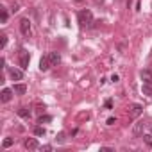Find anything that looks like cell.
Masks as SVG:
<instances>
[{"label":"cell","instance_id":"cell-1","mask_svg":"<svg viewBox=\"0 0 152 152\" xmlns=\"http://www.w3.org/2000/svg\"><path fill=\"white\" fill-rule=\"evenodd\" d=\"M77 18H79L81 27H90V25L93 23V15H91L90 9H83V11H79Z\"/></svg>","mask_w":152,"mask_h":152},{"label":"cell","instance_id":"cell-2","mask_svg":"<svg viewBox=\"0 0 152 152\" xmlns=\"http://www.w3.org/2000/svg\"><path fill=\"white\" fill-rule=\"evenodd\" d=\"M18 63H20L22 70L29 68V63H31V56H29V52H27V50H20V56H18Z\"/></svg>","mask_w":152,"mask_h":152},{"label":"cell","instance_id":"cell-3","mask_svg":"<svg viewBox=\"0 0 152 152\" xmlns=\"http://www.w3.org/2000/svg\"><path fill=\"white\" fill-rule=\"evenodd\" d=\"M141 113H143V107H141L140 104H132V106L129 107V116H131V118H138Z\"/></svg>","mask_w":152,"mask_h":152},{"label":"cell","instance_id":"cell-4","mask_svg":"<svg viewBox=\"0 0 152 152\" xmlns=\"http://www.w3.org/2000/svg\"><path fill=\"white\" fill-rule=\"evenodd\" d=\"M9 75L13 81H22L23 79V70H18V68H9Z\"/></svg>","mask_w":152,"mask_h":152},{"label":"cell","instance_id":"cell-5","mask_svg":"<svg viewBox=\"0 0 152 152\" xmlns=\"http://www.w3.org/2000/svg\"><path fill=\"white\" fill-rule=\"evenodd\" d=\"M20 31H22L23 36H29V34H31V22H29L27 18H23V20L20 22Z\"/></svg>","mask_w":152,"mask_h":152},{"label":"cell","instance_id":"cell-6","mask_svg":"<svg viewBox=\"0 0 152 152\" xmlns=\"http://www.w3.org/2000/svg\"><path fill=\"white\" fill-rule=\"evenodd\" d=\"M50 66H52V63H50V57H48V54H47V56H43L41 61H39V70H41V72H47V70H50Z\"/></svg>","mask_w":152,"mask_h":152},{"label":"cell","instance_id":"cell-7","mask_svg":"<svg viewBox=\"0 0 152 152\" xmlns=\"http://www.w3.org/2000/svg\"><path fill=\"white\" fill-rule=\"evenodd\" d=\"M23 145H25V148H29V150H36V148H39V143H38L36 138H27V140L23 141Z\"/></svg>","mask_w":152,"mask_h":152},{"label":"cell","instance_id":"cell-8","mask_svg":"<svg viewBox=\"0 0 152 152\" xmlns=\"http://www.w3.org/2000/svg\"><path fill=\"white\" fill-rule=\"evenodd\" d=\"M140 77L145 84H152V70H141Z\"/></svg>","mask_w":152,"mask_h":152},{"label":"cell","instance_id":"cell-9","mask_svg":"<svg viewBox=\"0 0 152 152\" xmlns=\"http://www.w3.org/2000/svg\"><path fill=\"white\" fill-rule=\"evenodd\" d=\"M13 90H9V88H4L2 90V93H0V100H2V102H9L11 99H13Z\"/></svg>","mask_w":152,"mask_h":152},{"label":"cell","instance_id":"cell-10","mask_svg":"<svg viewBox=\"0 0 152 152\" xmlns=\"http://www.w3.org/2000/svg\"><path fill=\"white\" fill-rule=\"evenodd\" d=\"M145 125H147L145 122H138V124L134 125V129H132V134H134V136H141V134H143Z\"/></svg>","mask_w":152,"mask_h":152},{"label":"cell","instance_id":"cell-11","mask_svg":"<svg viewBox=\"0 0 152 152\" xmlns=\"http://www.w3.org/2000/svg\"><path fill=\"white\" fill-rule=\"evenodd\" d=\"M13 91H15L16 95H25V91H27V86H25V84H15Z\"/></svg>","mask_w":152,"mask_h":152},{"label":"cell","instance_id":"cell-12","mask_svg":"<svg viewBox=\"0 0 152 152\" xmlns=\"http://www.w3.org/2000/svg\"><path fill=\"white\" fill-rule=\"evenodd\" d=\"M48 57H50V63H52V66H56V64L61 61V57H59V54H57V52H50V54H48Z\"/></svg>","mask_w":152,"mask_h":152},{"label":"cell","instance_id":"cell-13","mask_svg":"<svg viewBox=\"0 0 152 152\" xmlns=\"http://www.w3.org/2000/svg\"><path fill=\"white\" fill-rule=\"evenodd\" d=\"M18 115H20L22 118H31V111H29L27 107H20V109H18Z\"/></svg>","mask_w":152,"mask_h":152},{"label":"cell","instance_id":"cell-14","mask_svg":"<svg viewBox=\"0 0 152 152\" xmlns=\"http://www.w3.org/2000/svg\"><path fill=\"white\" fill-rule=\"evenodd\" d=\"M0 22H2V23L7 22V11H6V7H0Z\"/></svg>","mask_w":152,"mask_h":152},{"label":"cell","instance_id":"cell-15","mask_svg":"<svg viewBox=\"0 0 152 152\" xmlns=\"http://www.w3.org/2000/svg\"><path fill=\"white\" fill-rule=\"evenodd\" d=\"M143 93L145 95H152V84H145L143 83Z\"/></svg>","mask_w":152,"mask_h":152},{"label":"cell","instance_id":"cell-16","mask_svg":"<svg viewBox=\"0 0 152 152\" xmlns=\"http://www.w3.org/2000/svg\"><path fill=\"white\" fill-rule=\"evenodd\" d=\"M56 140H57V143H64V141H66V134H64V132H59Z\"/></svg>","mask_w":152,"mask_h":152},{"label":"cell","instance_id":"cell-17","mask_svg":"<svg viewBox=\"0 0 152 152\" xmlns=\"http://www.w3.org/2000/svg\"><path fill=\"white\" fill-rule=\"evenodd\" d=\"M143 141H145L148 147H152V134H145V136H143Z\"/></svg>","mask_w":152,"mask_h":152},{"label":"cell","instance_id":"cell-18","mask_svg":"<svg viewBox=\"0 0 152 152\" xmlns=\"http://www.w3.org/2000/svg\"><path fill=\"white\" fill-rule=\"evenodd\" d=\"M6 45H7V36H6V34H2V36H0V47L4 48Z\"/></svg>","mask_w":152,"mask_h":152},{"label":"cell","instance_id":"cell-19","mask_svg":"<svg viewBox=\"0 0 152 152\" xmlns=\"http://www.w3.org/2000/svg\"><path fill=\"white\" fill-rule=\"evenodd\" d=\"M34 134H36V136H43V134H45V129H43V127H39V125H38V127H36V129H34Z\"/></svg>","mask_w":152,"mask_h":152},{"label":"cell","instance_id":"cell-20","mask_svg":"<svg viewBox=\"0 0 152 152\" xmlns=\"http://www.w3.org/2000/svg\"><path fill=\"white\" fill-rule=\"evenodd\" d=\"M2 145H4V147H6V148H7V147H11V145H13V138H6V140H4V143H2Z\"/></svg>","mask_w":152,"mask_h":152},{"label":"cell","instance_id":"cell-21","mask_svg":"<svg viewBox=\"0 0 152 152\" xmlns=\"http://www.w3.org/2000/svg\"><path fill=\"white\" fill-rule=\"evenodd\" d=\"M50 120H52V116L47 115V116H41V118H39V124H43V122H50Z\"/></svg>","mask_w":152,"mask_h":152},{"label":"cell","instance_id":"cell-22","mask_svg":"<svg viewBox=\"0 0 152 152\" xmlns=\"http://www.w3.org/2000/svg\"><path fill=\"white\" fill-rule=\"evenodd\" d=\"M116 124V118H107V125H115Z\"/></svg>","mask_w":152,"mask_h":152},{"label":"cell","instance_id":"cell-23","mask_svg":"<svg viewBox=\"0 0 152 152\" xmlns=\"http://www.w3.org/2000/svg\"><path fill=\"white\" fill-rule=\"evenodd\" d=\"M41 150H45V152H48V150H52V147H50V145H43V147H41Z\"/></svg>","mask_w":152,"mask_h":152},{"label":"cell","instance_id":"cell-24","mask_svg":"<svg viewBox=\"0 0 152 152\" xmlns=\"http://www.w3.org/2000/svg\"><path fill=\"white\" fill-rule=\"evenodd\" d=\"M100 150H102V152H111V150H113V148H109V147H102V148H100Z\"/></svg>","mask_w":152,"mask_h":152},{"label":"cell","instance_id":"cell-25","mask_svg":"<svg viewBox=\"0 0 152 152\" xmlns=\"http://www.w3.org/2000/svg\"><path fill=\"white\" fill-rule=\"evenodd\" d=\"M118 79H120L118 75H113V77H111V81H113V83H118Z\"/></svg>","mask_w":152,"mask_h":152},{"label":"cell","instance_id":"cell-26","mask_svg":"<svg viewBox=\"0 0 152 152\" xmlns=\"http://www.w3.org/2000/svg\"><path fill=\"white\" fill-rule=\"evenodd\" d=\"M111 106H113V102H111V100H107V102H106V107H107V109H111Z\"/></svg>","mask_w":152,"mask_h":152},{"label":"cell","instance_id":"cell-27","mask_svg":"<svg viewBox=\"0 0 152 152\" xmlns=\"http://www.w3.org/2000/svg\"><path fill=\"white\" fill-rule=\"evenodd\" d=\"M75 2H77V4H83V2H84V0H75Z\"/></svg>","mask_w":152,"mask_h":152}]
</instances>
